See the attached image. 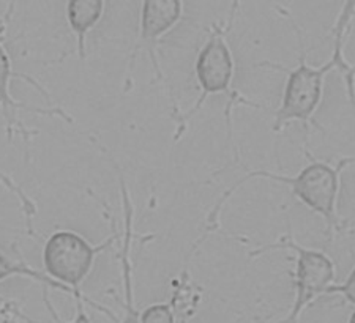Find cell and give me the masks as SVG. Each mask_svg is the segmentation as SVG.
<instances>
[{"label":"cell","mask_w":355,"mask_h":323,"mask_svg":"<svg viewBox=\"0 0 355 323\" xmlns=\"http://www.w3.org/2000/svg\"><path fill=\"white\" fill-rule=\"evenodd\" d=\"M355 3H346L341 10L340 18H338L334 28V54L330 59L320 65L319 68H313L305 62V51H302L300 63L295 70L288 71V80L284 85V94L282 100V106L275 115L273 130L279 131L289 122H302L308 131V125L314 123L313 115L319 107L320 98H322L324 79L334 70L340 71L346 79L349 98L355 105V65H351L343 54L345 48V40L349 32V24L354 18Z\"/></svg>","instance_id":"6da1fadb"},{"label":"cell","mask_w":355,"mask_h":323,"mask_svg":"<svg viewBox=\"0 0 355 323\" xmlns=\"http://www.w3.org/2000/svg\"><path fill=\"white\" fill-rule=\"evenodd\" d=\"M239 3H234L231 11H229V18L225 26L214 24L210 28V35L207 42L204 43L202 48L198 53L196 63H194V71H196L198 85L200 90V95L198 98L196 105H194L187 114H182L177 117V130L174 134V141L177 142L182 137L183 132L187 130L188 120L193 119L194 115L199 112L202 107L204 101L207 100L210 95L223 94L229 98V103L226 106V126H227V137L232 141V122H231V111L236 105H245L259 109L261 106L256 103H250L240 96L237 91L231 89L232 79H234V57L231 53V48L226 42L227 32L231 30L234 16H236V10Z\"/></svg>","instance_id":"7a4b0ae2"},{"label":"cell","mask_w":355,"mask_h":323,"mask_svg":"<svg viewBox=\"0 0 355 323\" xmlns=\"http://www.w3.org/2000/svg\"><path fill=\"white\" fill-rule=\"evenodd\" d=\"M349 163H354V159H343L338 163L336 167L327 163H320V161H314V163L308 164L305 169H302L295 177L277 175L266 171L250 172L248 175L234 184V186L216 202V205L214 207V210L210 211L207 219V234L216 227L218 213L221 211L223 205L226 204V200L237 191V188L251 180V178L264 177L275 182L288 184L292 194H294L297 199H300L303 205H306L308 209L324 218L325 226H327V234L331 238V236H334V230L338 227V224H340L336 215V200L338 193H340V172L345 169Z\"/></svg>","instance_id":"3957f363"},{"label":"cell","mask_w":355,"mask_h":323,"mask_svg":"<svg viewBox=\"0 0 355 323\" xmlns=\"http://www.w3.org/2000/svg\"><path fill=\"white\" fill-rule=\"evenodd\" d=\"M116 235L101 245H92L73 230H57L46 240L43 265L46 274L74 292L76 299L89 302L81 293V284L90 274L95 259L114 243Z\"/></svg>","instance_id":"277c9868"},{"label":"cell","mask_w":355,"mask_h":323,"mask_svg":"<svg viewBox=\"0 0 355 323\" xmlns=\"http://www.w3.org/2000/svg\"><path fill=\"white\" fill-rule=\"evenodd\" d=\"M272 250H291L295 252L297 263L294 273V288H295V302L292 304L289 315L279 323H299L300 314L310 304L313 299L327 293L335 281V263L331 259L322 251L308 250L292 241V238H284L282 243H275L261 247L254 251L257 254L272 251Z\"/></svg>","instance_id":"5b68a950"},{"label":"cell","mask_w":355,"mask_h":323,"mask_svg":"<svg viewBox=\"0 0 355 323\" xmlns=\"http://www.w3.org/2000/svg\"><path fill=\"white\" fill-rule=\"evenodd\" d=\"M183 15V3L179 0H150L141 5V18H139V35L131 54L127 71V84L125 91L131 89V74H133L135 60L139 49H144L150 60L153 74L159 82H164V74L162 71L158 60V43L164 33H168L171 28H174L177 22L180 21Z\"/></svg>","instance_id":"8992f818"},{"label":"cell","mask_w":355,"mask_h":323,"mask_svg":"<svg viewBox=\"0 0 355 323\" xmlns=\"http://www.w3.org/2000/svg\"><path fill=\"white\" fill-rule=\"evenodd\" d=\"M16 78H22V76H18V74L15 73L13 63H11V59H10V54H8V51L3 44V38L0 37V106H2L3 117L7 119L8 136L10 137H11V131L16 130L18 132H21L22 137H24L26 141L31 139L32 132L26 130V126L22 125V122L18 119L19 109H24V111H33V112L57 114V115H60L62 119L68 120V122H73V120L68 117V115L64 111H60V109H54V111H46V109L28 107L26 105H22V103L13 100V96H11V94H10V84H11V80L16 79ZM22 79L27 80V82H31L32 85H35V87H40L35 80L31 79V78H22ZM40 89H42V87H40Z\"/></svg>","instance_id":"52a82bcc"},{"label":"cell","mask_w":355,"mask_h":323,"mask_svg":"<svg viewBox=\"0 0 355 323\" xmlns=\"http://www.w3.org/2000/svg\"><path fill=\"white\" fill-rule=\"evenodd\" d=\"M105 13V2L101 0H71L67 3V21L76 37L78 57L85 59V37L98 24Z\"/></svg>","instance_id":"ba28073f"},{"label":"cell","mask_w":355,"mask_h":323,"mask_svg":"<svg viewBox=\"0 0 355 323\" xmlns=\"http://www.w3.org/2000/svg\"><path fill=\"white\" fill-rule=\"evenodd\" d=\"M135 211L123 213V238L120 246V263H122V281H123V295H125V315L120 323H141V313L135 306L133 292V265H131V246H133V222Z\"/></svg>","instance_id":"9c48e42d"},{"label":"cell","mask_w":355,"mask_h":323,"mask_svg":"<svg viewBox=\"0 0 355 323\" xmlns=\"http://www.w3.org/2000/svg\"><path fill=\"white\" fill-rule=\"evenodd\" d=\"M11 276H24V278H27V279L40 282V284H43L49 288H54V290L65 292V293H68V295H71L74 299H76L74 292H71L68 287L59 284V282H55L54 279H51L46 273H42V271L28 267V265L24 262L13 261V259L5 256V254L0 251V282H3L5 279L11 278Z\"/></svg>","instance_id":"30bf717a"},{"label":"cell","mask_w":355,"mask_h":323,"mask_svg":"<svg viewBox=\"0 0 355 323\" xmlns=\"http://www.w3.org/2000/svg\"><path fill=\"white\" fill-rule=\"evenodd\" d=\"M141 323H177V315L169 303H158L142 311Z\"/></svg>","instance_id":"8fae6325"},{"label":"cell","mask_w":355,"mask_h":323,"mask_svg":"<svg viewBox=\"0 0 355 323\" xmlns=\"http://www.w3.org/2000/svg\"><path fill=\"white\" fill-rule=\"evenodd\" d=\"M43 298H44V303H46V308H48L49 314L54 317L55 323H90V319L87 317V313H85V308H84V303H85V302H83V299H76V317H74V319H73L71 322H62V320L59 319V315H57V313L54 311L53 304L49 303L48 293H46V290H44V293H43Z\"/></svg>","instance_id":"7c38bea8"},{"label":"cell","mask_w":355,"mask_h":323,"mask_svg":"<svg viewBox=\"0 0 355 323\" xmlns=\"http://www.w3.org/2000/svg\"><path fill=\"white\" fill-rule=\"evenodd\" d=\"M327 293H340V295L345 297L349 303L355 304V268L351 271V274L347 276L345 284L331 286Z\"/></svg>","instance_id":"4fadbf2b"},{"label":"cell","mask_w":355,"mask_h":323,"mask_svg":"<svg viewBox=\"0 0 355 323\" xmlns=\"http://www.w3.org/2000/svg\"><path fill=\"white\" fill-rule=\"evenodd\" d=\"M349 323H355V311L351 314V317H349Z\"/></svg>","instance_id":"5bb4252c"},{"label":"cell","mask_w":355,"mask_h":323,"mask_svg":"<svg viewBox=\"0 0 355 323\" xmlns=\"http://www.w3.org/2000/svg\"><path fill=\"white\" fill-rule=\"evenodd\" d=\"M253 323H266V320H264V319H257V320L253 322Z\"/></svg>","instance_id":"9a60e30c"},{"label":"cell","mask_w":355,"mask_h":323,"mask_svg":"<svg viewBox=\"0 0 355 323\" xmlns=\"http://www.w3.org/2000/svg\"><path fill=\"white\" fill-rule=\"evenodd\" d=\"M180 323H187V320H180Z\"/></svg>","instance_id":"2e32d148"}]
</instances>
